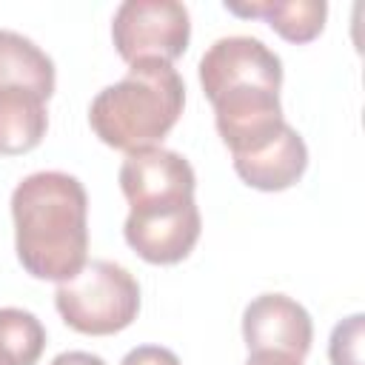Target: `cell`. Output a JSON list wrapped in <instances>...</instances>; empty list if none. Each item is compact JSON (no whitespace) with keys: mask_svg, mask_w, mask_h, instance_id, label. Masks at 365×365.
Here are the masks:
<instances>
[{"mask_svg":"<svg viewBox=\"0 0 365 365\" xmlns=\"http://www.w3.org/2000/svg\"><path fill=\"white\" fill-rule=\"evenodd\" d=\"M225 11L237 17H262L288 43H311L325 29L328 3L325 0H259V3L225 0Z\"/></svg>","mask_w":365,"mask_h":365,"instance_id":"11","label":"cell"},{"mask_svg":"<svg viewBox=\"0 0 365 365\" xmlns=\"http://www.w3.org/2000/svg\"><path fill=\"white\" fill-rule=\"evenodd\" d=\"M48 128L46 100L23 88H0V154L17 157L37 148Z\"/></svg>","mask_w":365,"mask_h":365,"instance_id":"12","label":"cell"},{"mask_svg":"<svg viewBox=\"0 0 365 365\" xmlns=\"http://www.w3.org/2000/svg\"><path fill=\"white\" fill-rule=\"evenodd\" d=\"M194 188L197 177L191 163L182 154L160 145L131 151L120 165V191L131 211L191 202Z\"/></svg>","mask_w":365,"mask_h":365,"instance_id":"6","label":"cell"},{"mask_svg":"<svg viewBox=\"0 0 365 365\" xmlns=\"http://www.w3.org/2000/svg\"><path fill=\"white\" fill-rule=\"evenodd\" d=\"M14 251L34 279L66 282L88 257V194L66 171H34L11 191Z\"/></svg>","mask_w":365,"mask_h":365,"instance_id":"1","label":"cell"},{"mask_svg":"<svg viewBox=\"0 0 365 365\" xmlns=\"http://www.w3.org/2000/svg\"><path fill=\"white\" fill-rule=\"evenodd\" d=\"M57 74L51 57L29 37L0 29V88H23L43 100L54 94Z\"/></svg>","mask_w":365,"mask_h":365,"instance_id":"10","label":"cell"},{"mask_svg":"<svg viewBox=\"0 0 365 365\" xmlns=\"http://www.w3.org/2000/svg\"><path fill=\"white\" fill-rule=\"evenodd\" d=\"M185 106V83L168 63H134L128 74L88 106L91 131L117 151H140L163 143Z\"/></svg>","mask_w":365,"mask_h":365,"instance_id":"2","label":"cell"},{"mask_svg":"<svg viewBox=\"0 0 365 365\" xmlns=\"http://www.w3.org/2000/svg\"><path fill=\"white\" fill-rule=\"evenodd\" d=\"M46 348L43 322L23 308H0V356L9 365H37Z\"/></svg>","mask_w":365,"mask_h":365,"instance_id":"13","label":"cell"},{"mask_svg":"<svg viewBox=\"0 0 365 365\" xmlns=\"http://www.w3.org/2000/svg\"><path fill=\"white\" fill-rule=\"evenodd\" d=\"M240 180L257 191H285L297 185L308 168V145L294 125H282L274 140L251 154L231 157Z\"/></svg>","mask_w":365,"mask_h":365,"instance_id":"9","label":"cell"},{"mask_svg":"<svg viewBox=\"0 0 365 365\" xmlns=\"http://www.w3.org/2000/svg\"><path fill=\"white\" fill-rule=\"evenodd\" d=\"M200 231H202V217L194 200L182 205L128 211L123 225L125 242L137 251L140 259L151 265L182 262L194 251Z\"/></svg>","mask_w":365,"mask_h":365,"instance_id":"7","label":"cell"},{"mask_svg":"<svg viewBox=\"0 0 365 365\" xmlns=\"http://www.w3.org/2000/svg\"><path fill=\"white\" fill-rule=\"evenodd\" d=\"M242 339L248 354L274 351L302 359L314 342L311 314L285 294H259L242 311Z\"/></svg>","mask_w":365,"mask_h":365,"instance_id":"8","label":"cell"},{"mask_svg":"<svg viewBox=\"0 0 365 365\" xmlns=\"http://www.w3.org/2000/svg\"><path fill=\"white\" fill-rule=\"evenodd\" d=\"M117 54L134 63H174L191 40L188 9L177 0H125L111 20Z\"/></svg>","mask_w":365,"mask_h":365,"instance_id":"4","label":"cell"},{"mask_svg":"<svg viewBox=\"0 0 365 365\" xmlns=\"http://www.w3.org/2000/svg\"><path fill=\"white\" fill-rule=\"evenodd\" d=\"M54 305L63 322L77 334L108 336L137 319L140 285L123 265L91 259L71 279L57 282Z\"/></svg>","mask_w":365,"mask_h":365,"instance_id":"3","label":"cell"},{"mask_svg":"<svg viewBox=\"0 0 365 365\" xmlns=\"http://www.w3.org/2000/svg\"><path fill=\"white\" fill-rule=\"evenodd\" d=\"M0 365H9V362H6V359H3V356H0Z\"/></svg>","mask_w":365,"mask_h":365,"instance_id":"18","label":"cell"},{"mask_svg":"<svg viewBox=\"0 0 365 365\" xmlns=\"http://www.w3.org/2000/svg\"><path fill=\"white\" fill-rule=\"evenodd\" d=\"M48 365H106V359L88 351H66V354H57Z\"/></svg>","mask_w":365,"mask_h":365,"instance_id":"16","label":"cell"},{"mask_svg":"<svg viewBox=\"0 0 365 365\" xmlns=\"http://www.w3.org/2000/svg\"><path fill=\"white\" fill-rule=\"evenodd\" d=\"M120 365H182L180 356L171 348L163 345H137L131 348Z\"/></svg>","mask_w":365,"mask_h":365,"instance_id":"15","label":"cell"},{"mask_svg":"<svg viewBox=\"0 0 365 365\" xmlns=\"http://www.w3.org/2000/svg\"><path fill=\"white\" fill-rule=\"evenodd\" d=\"M200 86L208 103L234 91H279L282 60L257 37H220L200 60Z\"/></svg>","mask_w":365,"mask_h":365,"instance_id":"5","label":"cell"},{"mask_svg":"<svg viewBox=\"0 0 365 365\" xmlns=\"http://www.w3.org/2000/svg\"><path fill=\"white\" fill-rule=\"evenodd\" d=\"M242 365H302V359H294L288 354H274V351H254Z\"/></svg>","mask_w":365,"mask_h":365,"instance_id":"17","label":"cell"},{"mask_svg":"<svg viewBox=\"0 0 365 365\" xmlns=\"http://www.w3.org/2000/svg\"><path fill=\"white\" fill-rule=\"evenodd\" d=\"M362 314H351L348 319L336 322L328 342L331 365H362Z\"/></svg>","mask_w":365,"mask_h":365,"instance_id":"14","label":"cell"}]
</instances>
